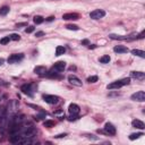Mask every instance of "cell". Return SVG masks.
Returning <instances> with one entry per match:
<instances>
[{
  "mask_svg": "<svg viewBox=\"0 0 145 145\" xmlns=\"http://www.w3.org/2000/svg\"><path fill=\"white\" fill-rule=\"evenodd\" d=\"M68 82L71 84V85L77 86V87H81L82 86V81L78 78V77L75 76V75H70V76L68 77Z\"/></svg>",
  "mask_w": 145,
  "mask_h": 145,
  "instance_id": "52a82bcc",
  "label": "cell"
},
{
  "mask_svg": "<svg viewBox=\"0 0 145 145\" xmlns=\"http://www.w3.org/2000/svg\"><path fill=\"white\" fill-rule=\"evenodd\" d=\"M130 99L133 101H138V102H144L145 101V93L143 91H140V92H136L134 93L133 95L130 96Z\"/></svg>",
  "mask_w": 145,
  "mask_h": 145,
  "instance_id": "5b68a950",
  "label": "cell"
},
{
  "mask_svg": "<svg viewBox=\"0 0 145 145\" xmlns=\"http://www.w3.org/2000/svg\"><path fill=\"white\" fill-rule=\"evenodd\" d=\"M144 35H145V31H142V32H141V34H138L137 36H136V39H138V40L144 39Z\"/></svg>",
  "mask_w": 145,
  "mask_h": 145,
  "instance_id": "4316f807",
  "label": "cell"
},
{
  "mask_svg": "<svg viewBox=\"0 0 145 145\" xmlns=\"http://www.w3.org/2000/svg\"><path fill=\"white\" fill-rule=\"evenodd\" d=\"M66 28L67 30H71V31H78L79 30V27L77 26V25H73V24L66 25Z\"/></svg>",
  "mask_w": 145,
  "mask_h": 145,
  "instance_id": "603a6c76",
  "label": "cell"
},
{
  "mask_svg": "<svg viewBox=\"0 0 145 145\" xmlns=\"http://www.w3.org/2000/svg\"><path fill=\"white\" fill-rule=\"evenodd\" d=\"M77 118H78V117H77V115H71L70 117L68 118V120H69V121H73V120H76Z\"/></svg>",
  "mask_w": 145,
  "mask_h": 145,
  "instance_id": "f1b7e54d",
  "label": "cell"
},
{
  "mask_svg": "<svg viewBox=\"0 0 145 145\" xmlns=\"http://www.w3.org/2000/svg\"><path fill=\"white\" fill-rule=\"evenodd\" d=\"M104 16H106V11L103 9H95L93 11H91V14H90V17L92 19H100Z\"/></svg>",
  "mask_w": 145,
  "mask_h": 145,
  "instance_id": "277c9868",
  "label": "cell"
},
{
  "mask_svg": "<svg viewBox=\"0 0 145 145\" xmlns=\"http://www.w3.org/2000/svg\"><path fill=\"white\" fill-rule=\"evenodd\" d=\"M68 111H69L70 115H78L79 111H81V109H79V107L77 106V104L71 103L70 106H69V108H68Z\"/></svg>",
  "mask_w": 145,
  "mask_h": 145,
  "instance_id": "30bf717a",
  "label": "cell"
},
{
  "mask_svg": "<svg viewBox=\"0 0 145 145\" xmlns=\"http://www.w3.org/2000/svg\"><path fill=\"white\" fill-rule=\"evenodd\" d=\"M132 125H133V127L138 128V129H144V128H145V124L143 123V121L138 120V119H135V120H133Z\"/></svg>",
  "mask_w": 145,
  "mask_h": 145,
  "instance_id": "5bb4252c",
  "label": "cell"
},
{
  "mask_svg": "<svg viewBox=\"0 0 145 145\" xmlns=\"http://www.w3.org/2000/svg\"><path fill=\"white\" fill-rule=\"evenodd\" d=\"M9 10H10V8L8 7V6H3V7L0 8V15H1V16L7 15L8 12H9Z\"/></svg>",
  "mask_w": 145,
  "mask_h": 145,
  "instance_id": "ac0fdd59",
  "label": "cell"
},
{
  "mask_svg": "<svg viewBox=\"0 0 145 145\" xmlns=\"http://www.w3.org/2000/svg\"><path fill=\"white\" fill-rule=\"evenodd\" d=\"M34 73L37 75H44L45 73H47V69H45V67L43 66H37L34 68Z\"/></svg>",
  "mask_w": 145,
  "mask_h": 145,
  "instance_id": "9a60e30c",
  "label": "cell"
},
{
  "mask_svg": "<svg viewBox=\"0 0 145 145\" xmlns=\"http://www.w3.org/2000/svg\"><path fill=\"white\" fill-rule=\"evenodd\" d=\"M44 127H47V128H51V127H54V125H56V123H54L53 120H47V121H44Z\"/></svg>",
  "mask_w": 145,
  "mask_h": 145,
  "instance_id": "7402d4cb",
  "label": "cell"
},
{
  "mask_svg": "<svg viewBox=\"0 0 145 145\" xmlns=\"http://www.w3.org/2000/svg\"><path fill=\"white\" fill-rule=\"evenodd\" d=\"M34 32V26H28L26 28V33H32Z\"/></svg>",
  "mask_w": 145,
  "mask_h": 145,
  "instance_id": "83f0119b",
  "label": "cell"
},
{
  "mask_svg": "<svg viewBox=\"0 0 145 145\" xmlns=\"http://www.w3.org/2000/svg\"><path fill=\"white\" fill-rule=\"evenodd\" d=\"M43 100L49 104H56V103H58L59 98L57 95H48V94H45V95H43Z\"/></svg>",
  "mask_w": 145,
  "mask_h": 145,
  "instance_id": "8992f818",
  "label": "cell"
},
{
  "mask_svg": "<svg viewBox=\"0 0 145 145\" xmlns=\"http://www.w3.org/2000/svg\"><path fill=\"white\" fill-rule=\"evenodd\" d=\"M99 77L98 76H91L87 78V83H95V82H98Z\"/></svg>",
  "mask_w": 145,
  "mask_h": 145,
  "instance_id": "d4e9b609",
  "label": "cell"
},
{
  "mask_svg": "<svg viewBox=\"0 0 145 145\" xmlns=\"http://www.w3.org/2000/svg\"><path fill=\"white\" fill-rule=\"evenodd\" d=\"M132 53H133L134 56H138V57H141V58H145V52L143 51V50L134 49V50H132Z\"/></svg>",
  "mask_w": 145,
  "mask_h": 145,
  "instance_id": "2e32d148",
  "label": "cell"
},
{
  "mask_svg": "<svg viewBox=\"0 0 145 145\" xmlns=\"http://www.w3.org/2000/svg\"><path fill=\"white\" fill-rule=\"evenodd\" d=\"M141 136H144V134H143V133H136V134H132V135L129 136V140H130V141L137 140V138H140Z\"/></svg>",
  "mask_w": 145,
  "mask_h": 145,
  "instance_id": "d6986e66",
  "label": "cell"
},
{
  "mask_svg": "<svg viewBox=\"0 0 145 145\" xmlns=\"http://www.w3.org/2000/svg\"><path fill=\"white\" fill-rule=\"evenodd\" d=\"M65 68H66V62H65V61H58V62H56V64L53 65V67H52L51 70H53V71H62Z\"/></svg>",
  "mask_w": 145,
  "mask_h": 145,
  "instance_id": "ba28073f",
  "label": "cell"
},
{
  "mask_svg": "<svg viewBox=\"0 0 145 145\" xmlns=\"http://www.w3.org/2000/svg\"><path fill=\"white\" fill-rule=\"evenodd\" d=\"M44 35V32H42V31H40V32H36V34H35V36L36 37H41Z\"/></svg>",
  "mask_w": 145,
  "mask_h": 145,
  "instance_id": "f546056e",
  "label": "cell"
},
{
  "mask_svg": "<svg viewBox=\"0 0 145 145\" xmlns=\"http://www.w3.org/2000/svg\"><path fill=\"white\" fill-rule=\"evenodd\" d=\"M10 40H12V41H19L20 40V36L18 34H15V33H14V34H11L10 35Z\"/></svg>",
  "mask_w": 145,
  "mask_h": 145,
  "instance_id": "484cf974",
  "label": "cell"
},
{
  "mask_svg": "<svg viewBox=\"0 0 145 145\" xmlns=\"http://www.w3.org/2000/svg\"><path fill=\"white\" fill-rule=\"evenodd\" d=\"M82 43H83V44H89V41H87V40H84V41H82Z\"/></svg>",
  "mask_w": 145,
  "mask_h": 145,
  "instance_id": "836d02e7",
  "label": "cell"
},
{
  "mask_svg": "<svg viewBox=\"0 0 145 145\" xmlns=\"http://www.w3.org/2000/svg\"><path fill=\"white\" fill-rule=\"evenodd\" d=\"M101 133H104L107 135H116V127L110 123H107L106 126H104V130H99Z\"/></svg>",
  "mask_w": 145,
  "mask_h": 145,
  "instance_id": "3957f363",
  "label": "cell"
},
{
  "mask_svg": "<svg viewBox=\"0 0 145 145\" xmlns=\"http://www.w3.org/2000/svg\"><path fill=\"white\" fill-rule=\"evenodd\" d=\"M54 19V17H53V16H50V17H48V22H51V20H53Z\"/></svg>",
  "mask_w": 145,
  "mask_h": 145,
  "instance_id": "d6a6232c",
  "label": "cell"
},
{
  "mask_svg": "<svg viewBox=\"0 0 145 145\" xmlns=\"http://www.w3.org/2000/svg\"><path fill=\"white\" fill-rule=\"evenodd\" d=\"M20 91L23 92L24 94H27L28 96H33V93H32V89H31V85L28 84H25L20 87Z\"/></svg>",
  "mask_w": 145,
  "mask_h": 145,
  "instance_id": "8fae6325",
  "label": "cell"
},
{
  "mask_svg": "<svg viewBox=\"0 0 145 145\" xmlns=\"http://www.w3.org/2000/svg\"><path fill=\"white\" fill-rule=\"evenodd\" d=\"M65 52H66V49H65L64 47H61V45H59V47L56 48V56H61V54H64Z\"/></svg>",
  "mask_w": 145,
  "mask_h": 145,
  "instance_id": "e0dca14e",
  "label": "cell"
},
{
  "mask_svg": "<svg viewBox=\"0 0 145 145\" xmlns=\"http://www.w3.org/2000/svg\"><path fill=\"white\" fill-rule=\"evenodd\" d=\"M33 20H34L35 24H42V23L44 22V18L42 17V16H35V17L33 18Z\"/></svg>",
  "mask_w": 145,
  "mask_h": 145,
  "instance_id": "ffe728a7",
  "label": "cell"
},
{
  "mask_svg": "<svg viewBox=\"0 0 145 145\" xmlns=\"http://www.w3.org/2000/svg\"><path fill=\"white\" fill-rule=\"evenodd\" d=\"M78 18H79V16L76 12H68V14L62 15V19H65V20H76Z\"/></svg>",
  "mask_w": 145,
  "mask_h": 145,
  "instance_id": "9c48e42d",
  "label": "cell"
},
{
  "mask_svg": "<svg viewBox=\"0 0 145 145\" xmlns=\"http://www.w3.org/2000/svg\"><path fill=\"white\" fill-rule=\"evenodd\" d=\"M65 136H67V134H59V135L54 136V137L56 138H62V137H65Z\"/></svg>",
  "mask_w": 145,
  "mask_h": 145,
  "instance_id": "1f68e13d",
  "label": "cell"
},
{
  "mask_svg": "<svg viewBox=\"0 0 145 145\" xmlns=\"http://www.w3.org/2000/svg\"><path fill=\"white\" fill-rule=\"evenodd\" d=\"M113 51L117 53H126V52H128V48L125 45H116L113 48Z\"/></svg>",
  "mask_w": 145,
  "mask_h": 145,
  "instance_id": "4fadbf2b",
  "label": "cell"
},
{
  "mask_svg": "<svg viewBox=\"0 0 145 145\" xmlns=\"http://www.w3.org/2000/svg\"><path fill=\"white\" fill-rule=\"evenodd\" d=\"M9 41H10V37L9 36H5V37H2V39L0 40V44L5 45V44H7V43H9Z\"/></svg>",
  "mask_w": 145,
  "mask_h": 145,
  "instance_id": "cb8c5ba5",
  "label": "cell"
},
{
  "mask_svg": "<svg viewBox=\"0 0 145 145\" xmlns=\"http://www.w3.org/2000/svg\"><path fill=\"white\" fill-rule=\"evenodd\" d=\"M24 59V54L23 53H15V54H11V56L8 57V64H17V62L22 61Z\"/></svg>",
  "mask_w": 145,
  "mask_h": 145,
  "instance_id": "7a4b0ae2",
  "label": "cell"
},
{
  "mask_svg": "<svg viewBox=\"0 0 145 145\" xmlns=\"http://www.w3.org/2000/svg\"><path fill=\"white\" fill-rule=\"evenodd\" d=\"M130 83V78H124V79H120V81H116L113 83H110L107 87L108 90H116V89H120L123 86L125 85H128Z\"/></svg>",
  "mask_w": 145,
  "mask_h": 145,
  "instance_id": "6da1fadb",
  "label": "cell"
},
{
  "mask_svg": "<svg viewBox=\"0 0 145 145\" xmlns=\"http://www.w3.org/2000/svg\"><path fill=\"white\" fill-rule=\"evenodd\" d=\"M100 62L101 64H109L110 62V57L109 56H103L100 58Z\"/></svg>",
  "mask_w": 145,
  "mask_h": 145,
  "instance_id": "44dd1931",
  "label": "cell"
},
{
  "mask_svg": "<svg viewBox=\"0 0 145 145\" xmlns=\"http://www.w3.org/2000/svg\"><path fill=\"white\" fill-rule=\"evenodd\" d=\"M130 76L136 78V79H140V81L145 79V74L142 73V71H132V73H130Z\"/></svg>",
  "mask_w": 145,
  "mask_h": 145,
  "instance_id": "7c38bea8",
  "label": "cell"
},
{
  "mask_svg": "<svg viewBox=\"0 0 145 145\" xmlns=\"http://www.w3.org/2000/svg\"><path fill=\"white\" fill-rule=\"evenodd\" d=\"M20 26H27V23H19V24H16V27H20Z\"/></svg>",
  "mask_w": 145,
  "mask_h": 145,
  "instance_id": "4dcf8cb0",
  "label": "cell"
},
{
  "mask_svg": "<svg viewBox=\"0 0 145 145\" xmlns=\"http://www.w3.org/2000/svg\"><path fill=\"white\" fill-rule=\"evenodd\" d=\"M3 62H5V60H3L2 58H0V66H1V65H3Z\"/></svg>",
  "mask_w": 145,
  "mask_h": 145,
  "instance_id": "e575fe53",
  "label": "cell"
}]
</instances>
